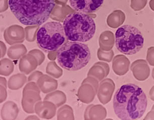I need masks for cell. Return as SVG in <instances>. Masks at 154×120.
I'll return each instance as SVG.
<instances>
[{"instance_id":"9c48e42d","label":"cell","mask_w":154,"mask_h":120,"mask_svg":"<svg viewBox=\"0 0 154 120\" xmlns=\"http://www.w3.org/2000/svg\"><path fill=\"white\" fill-rule=\"evenodd\" d=\"M130 65V60L126 56L119 55L113 59V69L118 75H124L129 71Z\"/></svg>"},{"instance_id":"6da1fadb","label":"cell","mask_w":154,"mask_h":120,"mask_svg":"<svg viewBox=\"0 0 154 120\" xmlns=\"http://www.w3.org/2000/svg\"><path fill=\"white\" fill-rule=\"evenodd\" d=\"M113 109L121 120H137L143 116L148 105L143 90L134 84L122 85L113 98Z\"/></svg>"},{"instance_id":"7c38bea8","label":"cell","mask_w":154,"mask_h":120,"mask_svg":"<svg viewBox=\"0 0 154 120\" xmlns=\"http://www.w3.org/2000/svg\"><path fill=\"white\" fill-rule=\"evenodd\" d=\"M147 2L148 0H131V7L134 11H140L145 8Z\"/></svg>"},{"instance_id":"9a60e30c","label":"cell","mask_w":154,"mask_h":120,"mask_svg":"<svg viewBox=\"0 0 154 120\" xmlns=\"http://www.w3.org/2000/svg\"><path fill=\"white\" fill-rule=\"evenodd\" d=\"M149 98L152 100L154 101V86H152L150 90L149 91Z\"/></svg>"},{"instance_id":"3957f363","label":"cell","mask_w":154,"mask_h":120,"mask_svg":"<svg viewBox=\"0 0 154 120\" xmlns=\"http://www.w3.org/2000/svg\"><path fill=\"white\" fill-rule=\"evenodd\" d=\"M57 63L68 71H78L85 67L91 59L87 45L79 42L68 41L57 50Z\"/></svg>"},{"instance_id":"7a4b0ae2","label":"cell","mask_w":154,"mask_h":120,"mask_svg":"<svg viewBox=\"0 0 154 120\" xmlns=\"http://www.w3.org/2000/svg\"><path fill=\"white\" fill-rule=\"evenodd\" d=\"M54 0H9L11 12L25 25H40L49 18Z\"/></svg>"},{"instance_id":"5bb4252c","label":"cell","mask_w":154,"mask_h":120,"mask_svg":"<svg viewBox=\"0 0 154 120\" xmlns=\"http://www.w3.org/2000/svg\"><path fill=\"white\" fill-rule=\"evenodd\" d=\"M143 120H154V111L152 110L148 112Z\"/></svg>"},{"instance_id":"ac0fdd59","label":"cell","mask_w":154,"mask_h":120,"mask_svg":"<svg viewBox=\"0 0 154 120\" xmlns=\"http://www.w3.org/2000/svg\"><path fill=\"white\" fill-rule=\"evenodd\" d=\"M152 110H153V111H154V105H153V106H152Z\"/></svg>"},{"instance_id":"8992f818","label":"cell","mask_w":154,"mask_h":120,"mask_svg":"<svg viewBox=\"0 0 154 120\" xmlns=\"http://www.w3.org/2000/svg\"><path fill=\"white\" fill-rule=\"evenodd\" d=\"M115 37L117 49L126 55L137 54L143 48V36L134 26L128 24L122 26L116 31Z\"/></svg>"},{"instance_id":"2e32d148","label":"cell","mask_w":154,"mask_h":120,"mask_svg":"<svg viewBox=\"0 0 154 120\" xmlns=\"http://www.w3.org/2000/svg\"><path fill=\"white\" fill-rule=\"evenodd\" d=\"M149 7L154 11V0H150L149 2Z\"/></svg>"},{"instance_id":"8fae6325","label":"cell","mask_w":154,"mask_h":120,"mask_svg":"<svg viewBox=\"0 0 154 120\" xmlns=\"http://www.w3.org/2000/svg\"><path fill=\"white\" fill-rule=\"evenodd\" d=\"M103 42L105 45H106L107 49H110L114 46L115 39L114 34L111 31L104 32L103 37Z\"/></svg>"},{"instance_id":"e0dca14e","label":"cell","mask_w":154,"mask_h":120,"mask_svg":"<svg viewBox=\"0 0 154 120\" xmlns=\"http://www.w3.org/2000/svg\"><path fill=\"white\" fill-rule=\"evenodd\" d=\"M152 78H153V79H154V68H153V69H152Z\"/></svg>"},{"instance_id":"52a82bcc","label":"cell","mask_w":154,"mask_h":120,"mask_svg":"<svg viewBox=\"0 0 154 120\" xmlns=\"http://www.w3.org/2000/svg\"><path fill=\"white\" fill-rule=\"evenodd\" d=\"M103 2L104 0H69V4L73 9L86 14L97 11Z\"/></svg>"},{"instance_id":"30bf717a","label":"cell","mask_w":154,"mask_h":120,"mask_svg":"<svg viewBox=\"0 0 154 120\" xmlns=\"http://www.w3.org/2000/svg\"><path fill=\"white\" fill-rule=\"evenodd\" d=\"M126 18L125 13L120 10H117L111 13L107 19V23L110 27L117 28L123 24Z\"/></svg>"},{"instance_id":"5b68a950","label":"cell","mask_w":154,"mask_h":120,"mask_svg":"<svg viewBox=\"0 0 154 120\" xmlns=\"http://www.w3.org/2000/svg\"><path fill=\"white\" fill-rule=\"evenodd\" d=\"M66 37L63 25L58 22H49L37 31L36 42L40 49L49 52L59 49L65 43Z\"/></svg>"},{"instance_id":"277c9868","label":"cell","mask_w":154,"mask_h":120,"mask_svg":"<svg viewBox=\"0 0 154 120\" xmlns=\"http://www.w3.org/2000/svg\"><path fill=\"white\" fill-rule=\"evenodd\" d=\"M63 26L66 39L72 42L82 43L88 42L95 33L94 20L84 13L69 14L63 21Z\"/></svg>"},{"instance_id":"ba28073f","label":"cell","mask_w":154,"mask_h":120,"mask_svg":"<svg viewBox=\"0 0 154 120\" xmlns=\"http://www.w3.org/2000/svg\"><path fill=\"white\" fill-rule=\"evenodd\" d=\"M131 70L137 80L143 81L149 78L150 69L146 61L143 59L136 60L131 64Z\"/></svg>"},{"instance_id":"4fadbf2b","label":"cell","mask_w":154,"mask_h":120,"mask_svg":"<svg viewBox=\"0 0 154 120\" xmlns=\"http://www.w3.org/2000/svg\"><path fill=\"white\" fill-rule=\"evenodd\" d=\"M146 61L149 65L154 66V46H151L147 50Z\"/></svg>"}]
</instances>
